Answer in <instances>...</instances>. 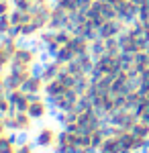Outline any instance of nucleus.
Instances as JSON below:
<instances>
[{"mask_svg": "<svg viewBox=\"0 0 149 153\" xmlns=\"http://www.w3.org/2000/svg\"><path fill=\"white\" fill-rule=\"evenodd\" d=\"M39 63V51L31 45H19L14 59H12V68H21V70H35V65Z\"/></svg>", "mask_w": 149, "mask_h": 153, "instance_id": "f257e3e1", "label": "nucleus"}, {"mask_svg": "<svg viewBox=\"0 0 149 153\" xmlns=\"http://www.w3.org/2000/svg\"><path fill=\"white\" fill-rule=\"evenodd\" d=\"M16 49H19L16 35L0 37V71H6L8 68H12V59H14Z\"/></svg>", "mask_w": 149, "mask_h": 153, "instance_id": "f03ea898", "label": "nucleus"}, {"mask_svg": "<svg viewBox=\"0 0 149 153\" xmlns=\"http://www.w3.org/2000/svg\"><path fill=\"white\" fill-rule=\"evenodd\" d=\"M6 118H8V129L14 133H29L35 120L27 110H16V108H12L6 114Z\"/></svg>", "mask_w": 149, "mask_h": 153, "instance_id": "7ed1b4c3", "label": "nucleus"}, {"mask_svg": "<svg viewBox=\"0 0 149 153\" xmlns=\"http://www.w3.org/2000/svg\"><path fill=\"white\" fill-rule=\"evenodd\" d=\"M51 110V100H47L43 94H37L31 98V104L27 108V112L37 120V118H45Z\"/></svg>", "mask_w": 149, "mask_h": 153, "instance_id": "20e7f679", "label": "nucleus"}, {"mask_svg": "<svg viewBox=\"0 0 149 153\" xmlns=\"http://www.w3.org/2000/svg\"><path fill=\"white\" fill-rule=\"evenodd\" d=\"M59 131L55 127H41L37 133V143L41 147H57Z\"/></svg>", "mask_w": 149, "mask_h": 153, "instance_id": "39448f33", "label": "nucleus"}, {"mask_svg": "<svg viewBox=\"0 0 149 153\" xmlns=\"http://www.w3.org/2000/svg\"><path fill=\"white\" fill-rule=\"evenodd\" d=\"M47 2H51V0H14V6L19 8V10H33L37 6H43Z\"/></svg>", "mask_w": 149, "mask_h": 153, "instance_id": "423d86ee", "label": "nucleus"}, {"mask_svg": "<svg viewBox=\"0 0 149 153\" xmlns=\"http://www.w3.org/2000/svg\"><path fill=\"white\" fill-rule=\"evenodd\" d=\"M14 8V0H0V16H10Z\"/></svg>", "mask_w": 149, "mask_h": 153, "instance_id": "0eeeda50", "label": "nucleus"}]
</instances>
